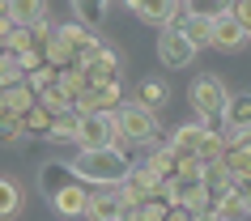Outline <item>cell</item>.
Wrapping results in <instances>:
<instances>
[{"label": "cell", "mask_w": 251, "mask_h": 221, "mask_svg": "<svg viewBox=\"0 0 251 221\" xmlns=\"http://www.w3.org/2000/svg\"><path fill=\"white\" fill-rule=\"evenodd\" d=\"M68 4H73V13H77L81 26L98 30V26H102V17H106V4H111V0H68Z\"/></svg>", "instance_id": "18"}, {"label": "cell", "mask_w": 251, "mask_h": 221, "mask_svg": "<svg viewBox=\"0 0 251 221\" xmlns=\"http://www.w3.org/2000/svg\"><path fill=\"white\" fill-rule=\"evenodd\" d=\"M226 145H234V149H247V153H251V128H226Z\"/></svg>", "instance_id": "36"}, {"label": "cell", "mask_w": 251, "mask_h": 221, "mask_svg": "<svg viewBox=\"0 0 251 221\" xmlns=\"http://www.w3.org/2000/svg\"><path fill=\"white\" fill-rule=\"evenodd\" d=\"M0 102L9 106V111H13V115H26L30 106L39 102V94L30 90L26 81H17V85H4V90H0Z\"/></svg>", "instance_id": "15"}, {"label": "cell", "mask_w": 251, "mask_h": 221, "mask_svg": "<svg viewBox=\"0 0 251 221\" xmlns=\"http://www.w3.org/2000/svg\"><path fill=\"white\" fill-rule=\"evenodd\" d=\"M136 102H141V106H153V111H158V106L166 102V81H162V77L141 81V90H136Z\"/></svg>", "instance_id": "23"}, {"label": "cell", "mask_w": 251, "mask_h": 221, "mask_svg": "<svg viewBox=\"0 0 251 221\" xmlns=\"http://www.w3.org/2000/svg\"><path fill=\"white\" fill-rule=\"evenodd\" d=\"M222 123H226V128H251V90H238V94L226 98Z\"/></svg>", "instance_id": "13"}, {"label": "cell", "mask_w": 251, "mask_h": 221, "mask_svg": "<svg viewBox=\"0 0 251 221\" xmlns=\"http://www.w3.org/2000/svg\"><path fill=\"white\" fill-rule=\"evenodd\" d=\"M115 128H119V149H124V145L153 149V145L166 141L162 128H158V111H153V106H141V102H124L119 106L115 111Z\"/></svg>", "instance_id": "3"}, {"label": "cell", "mask_w": 251, "mask_h": 221, "mask_svg": "<svg viewBox=\"0 0 251 221\" xmlns=\"http://www.w3.org/2000/svg\"><path fill=\"white\" fill-rule=\"evenodd\" d=\"M39 192L51 200L55 213H64V217H85L90 183L81 179L68 162H43L39 166Z\"/></svg>", "instance_id": "1"}, {"label": "cell", "mask_w": 251, "mask_h": 221, "mask_svg": "<svg viewBox=\"0 0 251 221\" xmlns=\"http://www.w3.org/2000/svg\"><path fill=\"white\" fill-rule=\"evenodd\" d=\"M85 77H90V90H102V85H111V81H119V55H115L111 43L85 64Z\"/></svg>", "instance_id": "11"}, {"label": "cell", "mask_w": 251, "mask_h": 221, "mask_svg": "<svg viewBox=\"0 0 251 221\" xmlns=\"http://www.w3.org/2000/svg\"><path fill=\"white\" fill-rule=\"evenodd\" d=\"M55 85L68 94V98H77L81 90H90V77H85V64H68L55 73Z\"/></svg>", "instance_id": "19"}, {"label": "cell", "mask_w": 251, "mask_h": 221, "mask_svg": "<svg viewBox=\"0 0 251 221\" xmlns=\"http://www.w3.org/2000/svg\"><path fill=\"white\" fill-rule=\"evenodd\" d=\"M90 187H119V183L132 174V157L124 153L119 145H106V149H77V157L68 162Z\"/></svg>", "instance_id": "2"}, {"label": "cell", "mask_w": 251, "mask_h": 221, "mask_svg": "<svg viewBox=\"0 0 251 221\" xmlns=\"http://www.w3.org/2000/svg\"><path fill=\"white\" fill-rule=\"evenodd\" d=\"M55 30H60V39H68V47H73V60H77V64H90L94 55L106 47L102 34H94V30L81 26V22H64V26H55Z\"/></svg>", "instance_id": "7"}, {"label": "cell", "mask_w": 251, "mask_h": 221, "mask_svg": "<svg viewBox=\"0 0 251 221\" xmlns=\"http://www.w3.org/2000/svg\"><path fill=\"white\" fill-rule=\"evenodd\" d=\"M222 162L230 166V174H251V153H247V149L226 145V149H222Z\"/></svg>", "instance_id": "30"}, {"label": "cell", "mask_w": 251, "mask_h": 221, "mask_svg": "<svg viewBox=\"0 0 251 221\" xmlns=\"http://www.w3.org/2000/svg\"><path fill=\"white\" fill-rule=\"evenodd\" d=\"M230 187L238 192V200L251 208V174H230Z\"/></svg>", "instance_id": "37"}, {"label": "cell", "mask_w": 251, "mask_h": 221, "mask_svg": "<svg viewBox=\"0 0 251 221\" xmlns=\"http://www.w3.org/2000/svg\"><path fill=\"white\" fill-rule=\"evenodd\" d=\"M213 132V123H204V119H196V123H183V128H175L171 136H166V145L171 149H187V153L200 157V145H204V136Z\"/></svg>", "instance_id": "12"}, {"label": "cell", "mask_w": 251, "mask_h": 221, "mask_svg": "<svg viewBox=\"0 0 251 221\" xmlns=\"http://www.w3.org/2000/svg\"><path fill=\"white\" fill-rule=\"evenodd\" d=\"M47 141H51V145H73V141H77V115H73V111H68V115H55Z\"/></svg>", "instance_id": "24"}, {"label": "cell", "mask_w": 251, "mask_h": 221, "mask_svg": "<svg viewBox=\"0 0 251 221\" xmlns=\"http://www.w3.org/2000/svg\"><path fill=\"white\" fill-rule=\"evenodd\" d=\"M30 47H34V34H30V26H13L9 34H4V51L22 55V51H30Z\"/></svg>", "instance_id": "29"}, {"label": "cell", "mask_w": 251, "mask_h": 221, "mask_svg": "<svg viewBox=\"0 0 251 221\" xmlns=\"http://www.w3.org/2000/svg\"><path fill=\"white\" fill-rule=\"evenodd\" d=\"M17 60H22V73H30V68L47 64V60H43V47H30V51H22V55H17Z\"/></svg>", "instance_id": "39"}, {"label": "cell", "mask_w": 251, "mask_h": 221, "mask_svg": "<svg viewBox=\"0 0 251 221\" xmlns=\"http://www.w3.org/2000/svg\"><path fill=\"white\" fill-rule=\"evenodd\" d=\"M196 43L183 34V26H162V34H158V60L166 68H187L192 60H196Z\"/></svg>", "instance_id": "6"}, {"label": "cell", "mask_w": 251, "mask_h": 221, "mask_svg": "<svg viewBox=\"0 0 251 221\" xmlns=\"http://www.w3.org/2000/svg\"><path fill=\"white\" fill-rule=\"evenodd\" d=\"M17 208H22V187L13 179H0V221L17 217Z\"/></svg>", "instance_id": "26"}, {"label": "cell", "mask_w": 251, "mask_h": 221, "mask_svg": "<svg viewBox=\"0 0 251 221\" xmlns=\"http://www.w3.org/2000/svg\"><path fill=\"white\" fill-rule=\"evenodd\" d=\"M39 106H47L51 115H68V111H73V98H68L60 85H47V90H39Z\"/></svg>", "instance_id": "25"}, {"label": "cell", "mask_w": 251, "mask_h": 221, "mask_svg": "<svg viewBox=\"0 0 251 221\" xmlns=\"http://www.w3.org/2000/svg\"><path fill=\"white\" fill-rule=\"evenodd\" d=\"M85 217H90V221L124 217V200H119V187H90V204H85Z\"/></svg>", "instance_id": "9"}, {"label": "cell", "mask_w": 251, "mask_h": 221, "mask_svg": "<svg viewBox=\"0 0 251 221\" xmlns=\"http://www.w3.org/2000/svg\"><path fill=\"white\" fill-rule=\"evenodd\" d=\"M51 123H55V115L47 111V106H30L26 115H22V136H39V141H47V132H51Z\"/></svg>", "instance_id": "16"}, {"label": "cell", "mask_w": 251, "mask_h": 221, "mask_svg": "<svg viewBox=\"0 0 251 221\" xmlns=\"http://www.w3.org/2000/svg\"><path fill=\"white\" fill-rule=\"evenodd\" d=\"M111 221H128V217H111Z\"/></svg>", "instance_id": "44"}, {"label": "cell", "mask_w": 251, "mask_h": 221, "mask_svg": "<svg viewBox=\"0 0 251 221\" xmlns=\"http://www.w3.org/2000/svg\"><path fill=\"white\" fill-rule=\"evenodd\" d=\"M226 13H230L238 26L251 34V0H230V4H226Z\"/></svg>", "instance_id": "35"}, {"label": "cell", "mask_w": 251, "mask_h": 221, "mask_svg": "<svg viewBox=\"0 0 251 221\" xmlns=\"http://www.w3.org/2000/svg\"><path fill=\"white\" fill-rule=\"evenodd\" d=\"M179 26L196 47H213V17H183Z\"/></svg>", "instance_id": "21"}, {"label": "cell", "mask_w": 251, "mask_h": 221, "mask_svg": "<svg viewBox=\"0 0 251 221\" xmlns=\"http://www.w3.org/2000/svg\"><path fill=\"white\" fill-rule=\"evenodd\" d=\"M196 213H187V208H179V204H171V213H166V221H192Z\"/></svg>", "instance_id": "41"}, {"label": "cell", "mask_w": 251, "mask_h": 221, "mask_svg": "<svg viewBox=\"0 0 251 221\" xmlns=\"http://www.w3.org/2000/svg\"><path fill=\"white\" fill-rule=\"evenodd\" d=\"M230 0H183V17H217Z\"/></svg>", "instance_id": "28"}, {"label": "cell", "mask_w": 251, "mask_h": 221, "mask_svg": "<svg viewBox=\"0 0 251 221\" xmlns=\"http://www.w3.org/2000/svg\"><path fill=\"white\" fill-rule=\"evenodd\" d=\"M102 111H119L124 106V81H111V85H102Z\"/></svg>", "instance_id": "34"}, {"label": "cell", "mask_w": 251, "mask_h": 221, "mask_svg": "<svg viewBox=\"0 0 251 221\" xmlns=\"http://www.w3.org/2000/svg\"><path fill=\"white\" fill-rule=\"evenodd\" d=\"M192 221H222V217H217V213H196Z\"/></svg>", "instance_id": "42"}, {"label": "cell", "mask_w": 251, "mask_h": 221, "mask_svg": "<svg viewBox=\"0 0 251 221\" xmlns=\"http://www.w3.org/2000/svg\"><path fill=\"white\" fill-rule=\"evenodd\" d=\"M17 81H26L22 60H17L13 51H0V90H4V85H17Z\"/></svg>", "instance_id": "27"}, {"label": "cell", "mask_w": 251, "mask_h": 221, "mask_svg": "<svg viewBox=\"0 0 251 221\" xmlns=\"http://www.w3.org/2000/svg\"><path fill=\"white\" fill-rule=\"evenodd\" d=\"M13 30V17H9V0H0V43H4V34Z\"/></svg>", "instance_id": "40"}, {"label": "cell", "mask_w": 251, "mask_h": 221, "mask_svg": "<svg viewBox=\"0 0 251 221\" xmlns=\"http://www.w3.org/2000/svg\"><path fill=\"white\" fill-rule=\"evenodd\" d=\"M30 34H34V47H43V43H47V39H51V34H55L51 17H43V22H34V26H30Z\"/></svg>", "instance_id": "38"}, {"label": "cell", "mask_w": 251, "mask_h": 221, "mask_svg": "<svg viewBox=\"0 0 251 221\" xmlns=\"http://www.w3.org/2000/svg\"><path fill=\"white\" fill-rule=\"evenodd\" d=\"M26 136H22V115H0V145H22Z\"/></svg>", "instance_id": "31"}, {"label": "cell", "mask_w": 251, "mask_h": 221, "mask_svg": "<svg viewBox=\"0 0 251 221\" xmlns=\"http://www.w3.org/2000/svg\"><path fill=\"white\" fill-rule=\"evenodd\" d=\"M209 213H217L222 221H243V217H251V208L243 204V200H238V192H234V187H226V192H217V196H213Z\"/></svg>", "instance_id": "14"}, {"label": "cell", "mask_w": 251, "mask_h": 221, "mask_svg": "<svg viewBox=\"0 0 251 221\" xmlns=\"http://www.w3.org/2000/svg\"><path fill=\"white\" fill-rule=\"evenodd\" d=\"M0 51H4V43H0Z\"/></svg>", "instance_id": "45"}, {"label": "cell", "mask_w": 251, "mask_h": 221, "mask_svg": "<svg viewBox=\"0 0 251 221\" xmlns=\"http://www.w3.org/2000/svg\"><path fill=\"white\" fill-rule=\"evenodd\" d=\"M200 179H204V187H209V192L217 196V192H226V187H230V166H226L222 157H217V162H204Z\"/></svg>", "instance_id": "22"}, {"label": "cell", "mask_w": 251, "mask_h": 221, "mask_svg": "<svg viewBox=\"0 0 251 221\" xmlns=\"http://www.w3.org/2000/svg\"><path fill=\"white\" fill-rule=\"evenodd\" d=\"M94 111H102V94L98 90H81L73 98V115H94Z\"/></svg>", "instance_id": "32"}, {"label": "cell", "mask_w": 251, "mask_h": 221, "mask_svg": "<svg viewBox=\"0 0 251 221\" xmlns=\"http://www.w3.org/2000/svg\"><path fill=\"white\" fill-rule=\"evenodd\" d=\"M0 115H9V106H4V102H0Z\"/></svg>", "instance_id": "43"}, {"label": "cell", "mask_w": 251, "mask_h": 221, "mask_svg": "<svg viewBox=\"0 0 251 221\" xmlns=\"http://www.w3.org/2000/svg\"><path fill=\"white\" fill-rule=\"evenodd\" d=\"M77 149H106L119 145V128H115V111H94V115H77Z\"/></svg>", "instance_id": "5"}, {"label": "cell", "mask_w": 251, "mask_h": 221, "mask_svg": "<svg viewBox=\"0 0 251 221\" xmlns=\"http://www.w3.org/2000/svg\"><path fill=\"white\" fill-rule=\"evenodd\" d=\"M128 9L153 26H179L183 22V0H128Z\"/></svg>", "instance_id": "8"}, {"label": "cell", "mask_w": 251, "mask_h": 221, "mask_svg": "<svg viewBox=\"0 0 251 221\" xmlns=\"http://www.w3.org/2000/svg\"><path fill=\"white\" fill-rule=\"evenodd\" d=\"M43 60H47L51 68H68V64H77V60H73V47H68V39H60V30H55L51 39L43 43Z\"/></svg>", "instance_id": "20"}, {"label": "cell", "mask_w": 251, "mask_h": 221, "mask_svg": "<svg viewBox=\"0 0 251 221\" xmlns=\"http://www.w3.org/2000/svg\"><path fill=\"white\" fill-rule=\"evenodd\" d=\"M9 17L13 26H34L47 17V0H9Z\"/></svg>", "instance_id": "17"}, {"label": "cell", "mask_w": 251, "mask_h": 221, "mask_svg": "<svg viewBox=\"0 0 251 221\" xmlns=\"http://www.w3.org/2000/svg\"><path fill=\"white\" fill-rule=\"evenodd\" d=\"M247 39H251V34L238 26L230 13H217V17H213V47H217V51H243Z\"/></svg>", "instance_id": "10"}, {"label": "cell", "mask_w": 251, "mask_h": 221, "mask_svg": "<svg viewBox=\"0 0 251 221\" xmlns=\"http://www.w3.org/2000/svg\"><path fill=\"white\" fill-rule=\"evenodd\" d=\"M55 73H60V68L39 64V68H30V73H26V85H30L34 94H39V90H47V85H55Z\"/></svg>", "instance_id": "33"}, {"label": "cell", "mask_w": 251, "mask_h": 221, "mask_svg": "<svg viewBox=\"0 0 251 221\" xmlns=\"http://www.w3.org/2000/svg\"><path fill=\"white\" fill-rule=\"evenodd\" d=\"M226 98H230V90L222 85V77H196L192 85H187V102H192V111H196L204 123H222V106Z\"/></svg>", "instance_id": "4"}]
</instances>
